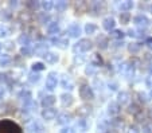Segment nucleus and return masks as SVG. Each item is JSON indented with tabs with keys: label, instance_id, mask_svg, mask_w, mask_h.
Segmentation results:
<instances>
[{
	"label": "nucleus",
	"instance_id": "nucleus-1",
	"mask_svg": "<svg viewBox=\"0 0 152 133\" xmlns=\"http://www.w3.org/2000/svg\"><path fill=\"white\" fill-rule=\"evenodd\" d=\"M0 133H22V129L11 120H0Z\"/></svg>",
	"mask_w": 152,
	"mask_h": 133
},
{
	"label": "nucleus",
	"instance_id": "nucleus-2",
	"mask_svg": "<svg viewBox=\"0 0 152 133\" xmlns=\"http://www.w3.org/2000/svg\"><path fill=\"white\" fill-rule=\"evenodd\" d=\"M92 47H93V42L90 39H88V38H82L74 44L73 49H74V52H86L92 50Z\"/></svg>",
	"mask_w": 152,
	"mask_h": 133
},
{
	"label": "nucleus",
	"instance_id": "nucleus-3",
	"mask_svg": "<svg viewBox=\"0 0 152 133\" xmlns=\"http://www.w3.org/2000/svg\"><path fill=\"white\" fill-rule=\"evenodd\" d=\"M80 97L85 101H92L94 98V92H93L92 86L89 85H82L80 87Z\"/></svg>",
	"mask_w": 152,
	"mask_h": 133
},
{
	"label": "nucleus",
	"instance_id": "nucleus-4",
	"mask_svg": "<svg viewBox=\"0 0 152 133\" xmlns=\"http://www.w3.org/2000/svg\"><path fill=\"white\" fill-rule=\"evenodd\" d=\"M57 85H58V75H57V73H54V71H51V73H49V75L46 77V89L49 90V92H53V90H55V87H57Z\"/></svg>",
	"mask_w": 152,
	"mask_h": 133
},
{
	"label": "nucleus",
	"instance_id": "nucleus-5",
	"mask_svg": "<svg viewBox=\"0 0 152 133\" xmlns=\"http://www.w3.org/2000/svg\"><path fill=\"white\" fill-rule=\"evenodd\" d=\"M133 23H135L140 30H145L147 27L149 26L151 22H149V19L145 16V15L139 14V15H136V16L133 17Z\"/></svg>",
	"mask_w": 152,
	"mask_h": 133
},
{
	"label": "nucleus",
	"instance_id": "nucleus-6",
	"mask_svg": "<svg viewBox=\"0 0 152 133\" xmlns=\"http://www.w3.org/2000/svg\"><path fill=\"white\" fill-rule=\"evenodd\" d=\"M32 51H34V54L37 55V57H45L47 52H50L49 51V44H46V43H37L34 46V49H32Z\"/></svg>",
	"mask_w": 152,
	"mask_h": 133
},
{
	"label": "nucleus",
	"instance_id": "nucleus-7",
	"mask_svg": "<svg viewBox=\"0 0 152 133\" xmlns=\"http://www.w3.org/2000/svg\"><path fill=\"white\" fill-rule=\"evenodd\" d=\"M66 32H67V35H69L70 38H78L81 35V32H82V30H81L80 24L73 23V24H70V26L67 27Z\"/></svg>",
	"mask_w": 152,
	"mask_h": 133
},
{
	"label": "nucleus",
	"instance_id": "nucleus-8",
	"mask_svg": "<svg viewBox=\"0 0 152 133\" xmlns=\"http://www.w3.org/2000/svg\"><path fill=\"white\" fill-rule=\"evenodd\" d=\"M73 120V116L67 112H62L57 116V124L59 125H67Z\"/></svg>",
	"mask_w": 152,
	"mask_h": 133
},
{
	"label": "nucleus",
	"instance_id": "nucleus-9",
	"mask_svg": "<svg viewBox=\"0 0 152 133\" xmlns=\"http://www.w3.org/2000/svg\"><path fill=\"white\" fill-rule=\"evenodd\" d=\"M120 110H121V106L118 105L117 101H110L109 104H108V109H106V112H108L109 116H117L118 113H120Z\"/></svg>",
	"mask_w": 152,
	"mask_h": 133
},
{
	"label": "nucleus",
	"instance_id": "nucleus-10",
	"mask_svg": "<svg viewBox=\"0 0 152 133\" xmlns=\"http://www.w3.org/2000/svg\"><path fill=\"white\" fill-rule=\"evenodd\" d=\"M57 117V110L54 108H47V109L42 110V118L46 120V121H51Z\"/></svg>",
	"mask_w": 152,
	"mask_h": 133
},
{
	"label": "nucleus",
	"instance_id": "nucleus-11",
	"mask_svg": "<svg viewBox=\"0 0 152 133\" xmlns=\"http://www.w3.org/2000/svg\"><path fill=\"white\" fill-rule=\"evenodd\" d=\"M102 27H104V30H106V31H109V32L113 31L115 27H116V20L112 16L105 17V19L102 20Z\"/></svg>",
	"mask_w": 152,
	"mask_h": 133
},
{
	"label": "nucleus",
	"instance_id": "nucleus-12",
	"mask_svg": "<svg viewBox=\"0 0 152 133\" xmlns=\"http://www.w3.org/2000/svg\"><path fill=\"white\" fill-rule=\"evenodd\" d=\"M51 42L54 43V46L59 47V49H62V50L67 49V46H69V39H66V38H58L57 36V38H53Z\"/></svg>",
	"mask_w": 152,
	"mask_h": 133
},
{
	"label": "nucleus",
	"instance_id": "nucleus-13",
	"mask_svg": "<svg viewBox=\"0 0 152 133\" xmlns=\"http://www.w3.org/2000/svg\"><path fill=\"white\" fill-rule=\"evenodd\" d=\"M59 100H61L62 106H65V108L73 105V102H74V98H73V96L70 94V93H63V94H61Z\"/></svg>",
	"mask_w": 152,
	"mask_h": 133
},
{
	"label": "nucleus",
	"instance_id": "nucleus-14",
	"mask_svg": "<svg viewBox=\"0 0 152 133\" xmlns=\"http://www.w3.org/2000/svg\"><path fill=\"white\" fill-rule=\"evenodd\" d=\"M27 130H28L30 133H40L43 130V128H42V125L39 124L38 121H31V122H28L27 124Z\"/></svg>",
	"mask_w": 152,
	"mask_h": 133
},
{
	"label": "nucleus",
	"instance_id": "nucleus-15",
	"mask_svg": "<svg viewBox=\"0 0 152 133\" xmlns=\"http://www.w3.org/2000/svg\"><path fill=\"white\" fill-rule=\"evenodd\" d=\"M129 100H131V96H129L128 92H118L117 94V102L118 105H126L129 102Z\"/></svg>",
	"mask_w": 152,
	"mask_h": 133
},
{
	"label": "nucleus",
	"instance_id": "nucleus-16",
	"mask_svg": "<svg viewBox=\"0 0 152 133\" xmlns=\"http://www.w3.org/2000/svg\"><path fill=\"white\" fill-rule=\"evenodd\" d=\"M57 102V97L55 96H46L43 97L42 100V106L45 108V109H47V108H53V105Z\"/></svg>",
	"mask_w": 152,
	"mask_h": 133
},
{
	"label": "nucleus",
	"instance_id": "nucleus-17",
	"mask_svg": "<svg viewBox=\"0 0 152 133\" xmlns=\"http://www.w3.org/2000/svg\"><path fill=\"white\" fill-rule=\"evenodd\" d=\"M77 113H78V116H81V117L85 118L86 116H89L90 113H92V106H89V105H82V106L78 108Z\"/></svg>",
	"mask_w": 152,
	"mask_h": 133
},
{
	"label": "nucleus",
	"instance_id": "nucleus-18",
	"mask_svg": "<svg viewBox=\"0 0 152 133\" xmlns=\"http://www.w3.org/2000/svg\"><path fill=\"white\" fill-rule=\"evenodd\" d=\"M43 58H45V61H46V63H50V65H54V63H57L58 62V59H59V57H58L57 54H55V52H47L46 55H45V57H43Z\"/></svg>",
	"mask_w": 152,
	"mask_h": 133
},
{
	"label": "nucleus",
	"instance_id": "nucleus-19",
	"mask_svg": "<svg viewBox=\"0 0 152 133\" xmlns=\"http://www.w3.org/2000/svg\"><path fill=\"white\" fill-rule=\"evenodd\" d=\"M19 98L22 101H24V104H28L32 101V93L30 90H23V92L19 93Z\"/></svg>",
	"mask_w": 152,
	"mask_h": 133
},
{
	"label": "nucleus",
	"instance_id": "nucleus-20",
	"mask_svg": "<svg viewBox=\"0 0 152 133\" xmlns=\"http://www.w3.org/2000/svg\"><path fill=\"white\" fill-rule=\"evenodd\" d=\"M47 32H49L50 35H57L58 32H59V24H58L57 22H50V23L47 24Z\"/></svg>",
	"mask_w": 152,
	"mask_h": 133
},
{
	"label": "nucleus",
	"instance_id": "nucleus-21",
	"mask_svg": "<svg viewBox=\"0 0 152 133\" xmlns=\"http://www.w3.org/2000/svg\"><path fill=\"white\" fill-rule=\"evenodd\" d=\"M30 42H31V39L27 34H20L19 38H18V43L22 44V47H28Z\"/></svg>",
	"mask_w": 152,
	"mask_h": 133
},
{
	"label": "nucleus",
	"instance_id": "nucleus-22",
	"mask_svg": "<svg viewBox=\"0 0 152 133\" xmlns=\"http://www.w3.org/2000/svg\"><path fill=\"white\" fill-rule=\"evenodd\" d=\"M104 11H105V3H101V1L93 3V12H94V15L104 14Z\"/></svg>",
	"mask_w": 152,
	"mask_h": 133
},
{
	"label": "nucleus",
	"instance_id": "nucleus-23",
	"mask_svg": "<svg viewBox=\"0 0 152 133\" xmlns=\"http://www.w3.org/2000/svg\"><path fill=\"white\" fill-rule=\"evenodd\" d=\"M61 85H62L63 89H69V90H73V89H74V84H73V82L70 81L69 75H63V78H62V82H61Z\"/></svg>",
	"mask_w": 152,
	"mask_h": 133
},
{
	"label": "nucleus",
	"instance_id": "nucleus-24",
	"mask_svg": "<svg viewBox=\"0 0 152 133\" xmlns=\"http://www.w3.org/2000/svg\"><path fill=\"white\" fill-rule=\"evenodd\" d=\"M97 31H98V26H97V24H94V23H86V26H85V34L93 35V34H96Z\"/></svg>",
	"mask_w": 152,
	"mask_h": 133
},
{
	"label": "nucleus",
	"instance_id": "nucleus-25",
	"mask_svg": "<svg viewBox=\"0 0 152 133\" xmlns=\"http://www.w3.org/2000/svg\"><path fill=\"white\" fill-rule=\"evenodd\" d=\"M54 9L57 12H63L67 9V1H65V0H59V1H57L54 6Z\"/></svg>",
	"mask_w": 152,
	"mask_h": 133
},
{
	"label": "nucleus",
	"instance_id": "nucleus-26",
	"mask_svg": "<svg viewBox=\"0 0 152 133\" xmlns=\"http://www.w3.org/2000/svg\"><path fill=\"white\" fill-rule=\"evenodd\" d=\"M124 35H125V34H124L121 30H113V31H110L109 36L112 38V39H115V41H123Z\"/></svg>",
	"mask_w": 152,
	"mask_h": 133
},
{
	"label": "nucleus",
	"instance_id": "nucleus-27",
	"mask_svg": "<svg viewBox=\"0 0 152 133\" xmlns=\"http://www.w3.org/2000/svg\"><path fill=\"white\" fill-rule=\"evenodd\" d=\"M132 8H133V1H131V0H125V1H123V3L120 4V9L124 12L131 11Z\"/></svg>",
	"mask_w": 152,
	"mask_h": 133
},
{
	"label": "nucleus",
	"instance_id": "nucleus-28",
	"mask_svg": "<svg viewBox=\"0 0 152 133\" xmlns=\"http://www.w3.org/2000/svg\"><path fill=\"white\" fill-rule=\"evenodd\" d=\"M31 69L34 73H38V71H43V70L46 69V65L43 63V62H34L31 65Z\"/></svg>",
	"mask_w": 152,
	"mask_h": 133
},
{
	"label": "nucleus",
	"instance_id": "nucleus-29",
	"mask_svg": "<svg viewBox=\"0 0 152 133\" xmlns=\"http://www.w3.org/2000/svg\"><path fill=\"white\" fill-rule=\"evenodd\" d=\"M141 49V44L140 43H129L128 44V51L131 54H137Z\"/></svg>",
	"mask_w": 152,
	"mask_h": 133
},
{
	"label": "nucleus",
	"instance_id": "nucleus-30",
	"mask_svg": "<svg viewBox=\"0 0 152 133\" xmlns=\"http://www.w3.org/2000/svg\"><path fill=\"white\" fill-rule=\"evenodd\" d=\"M10 63H11V57L8 54L0 55V66L4 67V66H8Z\"/></svg>",
	"mask_w": 152,
	"mask_h": 133
},
{
	"label": "nucleus",
	"instance_id": "nucleus-31",
	"mask_svg": "<svg viewBox=\"0 0 152 133\" xmlns=\"http://www.w3.org/2000/svg\"><path fill=\"white\" fill-rule=\"evenodd\" d=\"M54 6H55V3H54V1H51V0H46V1H42V8L45 9L46 12L51 11V9L54 8Z\"/></svg>",
	"mask_w": 152,
	"mask_h": 133
},
{
	"label": "nucleus",
	"instance_id": "nucleus-32",
	"mask_svg": "<svg viewBox=\"0 0 152 133\" xmlns=\"http://www.w3.org/2000/svg\"><path fill=\"white\" fill-rule=\"evenodd\" d=\"M97 43H98V47H100V49L105 50V49H108V44H109V42H108V38L100 36V38H98V41H97Z\"/></svg>",
	"mask_w": 152,
	"mask_h": 133
},
{
	"label": "nucleus",
	"instance_id": "nucleus-33",
	"mask_svg": "<svg viewBox=\"0 0 152 133\" xmlns=\"http://www.w3.org/2000/svg\"><path fill=\"white\" fill-rule=\"evenodd\" d=\"M118 19H120L121 24H126V23H129V20H131V14H129V12H121Z\"/></svg>",
	"mask_w": 152,
	"mask_h": 133
},
{
	"label": "nucleus",
	"instance_id": "nucleus-34",
	"mask_svg": "<svg viewBox=\"0 0 152 133\" xmlns=\"http://www.w3.org/2000/svg\"><path fill=\"white\" fill-rule=\"evenodd\" d=\"M96 71H97V66H94L93 63H89L85 67V74L86 75H94Z\"/></svg>",
	"mask_w": 152,
	"mask_h": 133
},
{
	"label": "nucleus",
	"instance_id": "nucleus-35",
	"mask_svg": "<svg viewBox=\"0 0 152 133\" xmlns=\"http://www.w3.org/2000/svg\"><path fill=\"white\" fill-rule=\"evenodd\" d=\"M128 112L131 113V114H139V113L141 112V109H140V106H139L137 104H132V105H129V108H128Z\"/></svg>",
	"mask_w": 152,
	"mask_h": 133
},
{
	"label": "nucleus",
	"instance_id": "nucleus-36",
	"mask_svg": "<svg viewBox=\"0 0 152 133\" xmlns=\"http://www.w3.org/2000/svg\"><path fill=\"white\" fill-rule=\"evenodd\" d=\"M77 128H78V130H81V132H85V130L88 129V122H86V120H85V118L78 120Z\"/></svg>",
	"mask_w": 152,
	"mask_h": 133
},
{
	"label": "nucleus",
	"instance_id": "nucleus-37",
	"mask_svg": "<svg viewBox=\"0 0 152 133\" xmlns=\"http://www.w3.org/2000/svg\"><path fill=\"white\" fill-rule=\"evenodd\" d=\"M92 63L94 66H102V58L100 57V54H93V58H92Z\"/></svg>",
	"mask_w": 152,
	"mask_h": 133
},
{
	"label": "nucleus",
	"instance_id": "nucleus-38",
	"mask_svg": "<svg viewBox=\"0 0 152 133\" xmlns=\"http://www.w3.org/2000/svg\"><path fill=\"white\" fill-rule=\"evenodd\" d=\"M38 20H39V23H42V24H46L47 22L50 20V16L46 14V12H42V14H39V15H38Z\"/></svg>",
	"mask_w": 152,
	"mask_h": 133
},
{
	"label": "nucleus",
	"instance_id": "nucleus-39",
	"mask_svg": "<svg viewBox=\"0 0 152 133\" xmlns=\"http://www.w3.org/2000/svg\"><path fill=\"white\" fill-rule=\"evenodd\" d=\"M129 66H131L129 62H123V63H120L118 65V73H121V74L125 75V73H126V70L129 69Z\"/></svg>",
	"mask_w": 152,
	"mask_h": 133
},
{
	"label": "nucleus",
	"instance_id": "nucleus-40",
	"mask_svg": "<svg viewBox=\"0 0 152 133\" xmlns=\"http://www.w3.org/2000/svg\"><path fill=\"white\" fill-rule=\"evenodd\" d=\"M39 79H40V75L38 74V73L32 71L31 74L28 75V81L31 82V84H37V82H39Z\"/></svg>",
	"mask_w": 152,
	"mask_h": 133
},
{
	"label": "nucleus",
	"instance_id": "nucleus-41",
	"mask_svg": "<svg viewBox=\"0 0 152 133\" xmlns=\"http://www.w3.org/2000/svg\"><path fill=\"white\" fill-rule=\"evenodd\" d=\"M10 35V30L8 27H6L4 24H0V38H6Z\"/></svg>",
	"mask_w": 152,
	"mask_h": 133
},
{
	"label": "nucleus",
	"instance_id": "nucleus-42",
	"mask_svg": "<svg viewBox=\"0 0 152 133\" xmlns=\"http://www.w3.org/2000/svg\"><path fill=\"white\" fill-rule=\"evenodd\" d=\"M20 54L23 55V57H31V54H34V51L30 50V47H22L20 49Z\"/></svg>",
	"mask_w": 152,
	"mask_h": 133
},
{
	"label": "nucleus",
	"instance_id": "nucleus-43",
	"mask_svg": "<svg viewBox=\"0 0 152 133\" xmlns=\"http://www.w3.org/2000/svg\"><path fill=\"white\" fill-rule=\"evenodd\" d=\"M59 133H77V130L73 126H63L62 129L59 130Z\"/></svg>",
	"mask_w": 152,
	"mask_h": 133
},
{
	"label": "nucleus",
	"instance_id": "nucleus-44",
	"mask_svg": "<svg viewBox=\"0 0 152 133\" xmlns=\"http://www.w3.org/2000/svg\"><path fill=\"white\" fill-rule=\"evenodd\" d=\"M133 74H135V66H133V65H131V66H129V69L126 70V73H125V77H126V78H131V77H133Z\"/></svg>",
	"mask_w": 152,
	"mask_h": 133
},
{
	"label": "nucleus",
	"instance_id": "nucleus-45",
	"mask_svg": "<svg viewBox=\"0 0 152 133\" xmlns=\"http://www.w3.org/2000/svg\"><path fill=\"white\" fill-rule=\"evenodd\" d=\"M27 6H28L31 9H38L39 7H42V3H38V1H28Z\"/></svg>",
	"mask_w": 152,
	"mask_h": 133
},
{
	"label": "nucleus",
	"instance_id": "nucleus-46",
	"mask_svg": "<svg viewBox=\"0 0 152 133\" xmlns=\"http://www.w3.org/2000/svg\"><path fill=\"white\" fill-rule=\"evenodd\" d=\"M24 106H26L28 110H35V109L38 108V104L34 101V100H32V101H31V102H28V104H24Z\"/></svg>",
	"mask_w": 152,
	"mask_h": 133
},
{
	"label": "nucleus",
	"instance_id": "nucleus-47",
	"mask_svg": "<svg viewBox=\"0 0 152 133\" xmlns=\"http://www.w3.org/2000/svg\"><path fill=\"white\" fill-rule=\"evenodd\" d=\"M141 130L143 133H152V124H144Z\"/></svg>",
	"mask_w": 152,
	"mask_h": 133
},
{
	"label": "nucleus",
	"instance_id": "nucleus-48",
	"mask_svg": "<svg viewBox=\"0 0 152 133\" xmlns=\"http://www.w3.org/2000/svg\"><path fill=\"white\" fill-rule=\"evenodd\" d=\"M143 62H149V63L152 62V57H151V54H149V52L143 54Z\"/></svg>",
	"mask_w": 152,
	"mask_h": 133
},
{
	"label": "nucleus",
	"instance_id": "nucleus-49",
	"mask_svg": "<svg viewBox=\"0 0 152 133\" xmlns=\"http://www.w3.org/2000/svg\"><path fill=\"white\" fill-rule=\"evenodd\" d=\"M137 96L139 97H140V98H139V100H140V101L141 102H147V101H148V98H147V96H145V94H144V93H137Z\"/></svg>",
	"mask_w": 152,
	"mask_h": 133
},
{
	"label": "nucleus",
	"instance_id": "nucleus-50",
	"mask_svg": "<svg viewBox=\"0 0 152 133\" xmlns=\"http://www.w3.org/2000/svg\"><path fill=\"white\" fill-rule=\"evenodd\" d=\"M145 46L148 47L149 50H152V36H149L145 39Z\"/></svg>",
	"mask_w": 152,
	"mask_h": 133
},
{
	"label": "nucleus",
	"instance_id": "nucleus-51",
	"mask_svg": "<svg viewBox=\"0 0 152 133\" xmlns=\"http://www.w3.org/2000/svg\"><path fill=\"white\" fill-rule=\"evenodd\" d=\"M145 85H147L148 87H151V89H152V75L147 77V79H145Z\"/></svg>",
	"mask_w": 152,
	"mask_h": 133
},
{
	"label": "nucleus",
	"instance_id": "nucleus-52",
	"mask_svg": "<svg viewBox=\"0 0 152 133\" xmlns=\"http://www.w3.org/2000/svg\"><path fill=\"white\" fill-rule=\"evenodd\" d=\"M128 35H129L131 38H137V32H136L135 30H132V28L128 30Z\"/></svg>",
	"mask_w": 152,
	"mask_h": 133
},
{
	"label": "nucleus",
	"instance_id": "nucleus-53",
	"mask_svg": "<svg viewBox=\"0 0 152 133\" xmlns=\"http://www.w3.org/2000/svg\"><path fill=\"white\" fill-rule=\"evenodd\" d=\"M8 81V78H7V74H3V73H0V84H1V82H7Z\"/></svg>",
	"mask_w": 152,
	"mask_h": 133
},
{
	"label": "nucleus",
	"instance_id": "nucleus-54",
	"mask_svg": "<svg viewBox=\"0 0 152 133\" xmlns=\"http://www.w3.org/2000/svg\"><path fill=\"white\" fill-rule=\"evenodd\" d=\"M128 133H140V132H139L137 126H135V125H133V126H131V128H129Z\"/></svg>",
	"mask_w": 152,
	"mask_h": 133
},
{
	"label": "nucleus",
	"instance_id": "nucleus-55",
	"mask_svg": "<svg viewBox=\"0 0 152 133\" xmlns=\"http://www.w3.org/2000/svg\"><path fill=\"white\" fill-rule=\"evenodd\" d=\"M4 96H6V90H4V87L0 86V101L4 98Z\"/></svg>",
	"mask_w": 152,
	"mask_h": 133
},
{
	"label": "nucleus",
	"instance_id": "nucleus-56",
	"mask_svg": "<svg viewBox=\"0 0 152 133\" xmlns=\"http://www.w3.org/2000/svg\"><path fill=\"white\" fill-rule=\"evenodd\" d=\"M94 85L98 86V90L102 89V81H98V79H94Z\"/></svg>",
	"mask_w": 152,
	"mask_h": 133
},
{
	"label": "nucleus",
	"instance_id": "nucleus-57",
	"mask_svg": "<svg viewBox=\"0 0 152 133\" xmlns=\"http://www.w3.org/2000/svg\"><path fill=\"white\" fill-rule=\"evenodd\" d=\"M109 89L110 90H117V84L113 82V84H109Z\"/></svg>",
	"mask_w": 152,
	"mask_h": 133
},
{
	"label": "nucleus",
	"instance_id": "nucleus-58",
	"mask_svg": "<svg viewBox=\"0 0 152 133\" xmlns=\"http://www.w3.org/2000/svg\"><path fill=\"white\" fill-rule=\"evenodd\" d=\"M108 133H120V130L116 129V128H109V130H108Z\"/></svg>",
	"mask_w": 152,
	"mask_h": 133
},
{
	"label": "nucleus",
	"instance_id": "nucleus-59",
	"mask_svg": "<svg viewBox=\"0 0 152 133\" xmlns=\"http://www.w3.org/2000/svg\"><path fill=\"white\" fill-rule=\"evenodd\" d=\"M6 44H7V46H6V47H7V49H14V47H12V46H11V44H14V43H12V42H7V43H6Z\"/></svg>",
	"mask_w": 152,
	"mask_h": 133
},
{
	"label": "nucleus",
	"instance_id": "nucleus-60",
	"mask_svg": "<svg viewBox=\"0 0 152 133\" xmlns=\"http://www.w3.org/2000/svg\"><path fill=\"white\" fill-rule=\"evenodd\" d=\"M148 71H149V74L152 75V62L149 63V67H148Z\"/></svg>",
	"mask_w": 152,
	"mask_h": 133
},
{
	"label": "nucleus",
	"instance_id": "nucleus-61",
	"mask_svg": "<svg viewBox=\"0 0 152 133\" xmlns=\"http://www.w3.org/2000/svg\"><path fill=\"white\" fill-rule=\"evenodd\" d=\"M148 11L152 14V4H149V6H148Z\"/></svg>",
	"mask_w": 152,
	"mask_h": 133
},
{
	"label": "nucleus",
	"instance_id": "nucleus-62",
	"mask_svg": "<svg viewBox=\"0 0 152 133\" xmlns=\"http://www.w3.org/2000/svg\"><path fill=\"white\" fill-rule=\"evenodd\" d=\"M148 97H149V98H151V100H152V89H151V90H149V94H148Z\"/></svg>",
	"mask_w": 152,
	"mask_h": 133
},
{
	"label": "nucleus",
	"instance_id": "nucleus-63",
	"mask_svg": "<svg viewBox=\"0 0 152 133\" xmlns=\"http://www.w3.org/2000/svg\"><path fill=\"white\" fill-rule=\"evenodd\" d=\"M1 49H3V44L0 43V51H1Z\"/></svg>",
	"mask_w": 152,
	"mask_h": 133
}]
</instances>
